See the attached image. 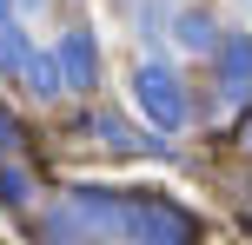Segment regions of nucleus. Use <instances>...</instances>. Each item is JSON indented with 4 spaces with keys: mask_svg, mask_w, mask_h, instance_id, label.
<instances>
[{
    "mask_svg": "<svg viewBox=\"0 0 252 245\" xmlns=\"http://www.w3.org/2000/svg\"><path fill=\"white\" fill-rule=\"evenodd\" d=\"M133 93L146 100V113L159 119V126H179V113H186V93H179V80L166 73V66H139V73H133Z\"/></svg>",
    "mask_w": 252,
    "mask_h": 245,
    "instance_id": "f257e3e1",
    "label": "nucleus"
},
{
    "mask_svg": "<svg viewBox=\"0 0 252 245\" xmlns=\"http://www.w3.org/2000/svg\"><path fill=\"white\" fill-rule=\"evenodd\" d=\"M60 60L73 66V73H66V80H73V86H87V80H93V40H87V33H73V40H66V47H60Z\"/></svg>",
    "mask_w": 252,
    "mask_h": 245,
    "instance_id": "f03ea898",
    "label": "nucleus"
}]
</instances>
